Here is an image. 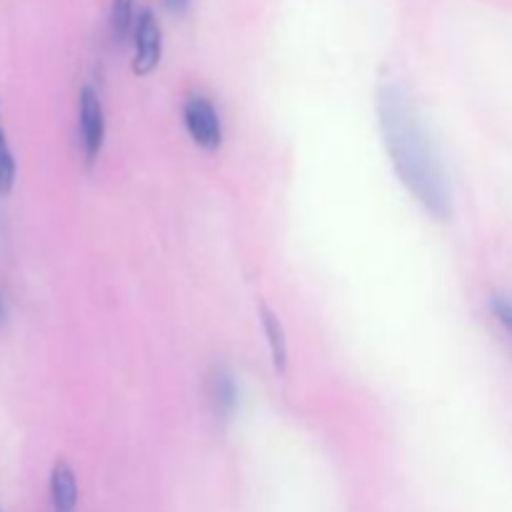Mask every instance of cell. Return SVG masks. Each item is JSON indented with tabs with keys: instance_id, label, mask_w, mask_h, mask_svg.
<instances>
[{
	"instance_id": "obj_1",
	"label": "cell",
	"mask_w": 512,
	"mask_h": 512,
	"mask_svg": "<svg viewBox=\"0 0 512 512\" xmlns=\"http://www.w3.org/2000/svg\"><path fill=\"white\" fill-rule=\"evenodd\" d=\"M375 110L385 150L400 183L435 220H448L453 215L448 173L410 98L398 85H383Z\"/></svg>"
},
{
	"instance_id": "obj_2",
	"label": "cell",
	"mask_w": 512,
	"mask_h": 512,
	"mask_svg": "<svg viewBox=\"0 0 512 512\" xmlns=\"http://www.w3.org/2000/svg\"><path fill=\"white\" fill-rule=\"evenodd\" d=\"M183 123L190 140L205 153H215L223 145V123H220L215 105L205 95H190L185 100Z\"/></svg>"
},
{
	"instance_id": "obj_3",
	"label": "cell",
	"mask_w": 512,
	"mask_h": 512,
	"mask_svg": "<svg viewBox=\"0 0 512 512\" xmlns=\"http://www.w3.org/2000/svg\"><path fill=\"white\" fill-rule=\"evenodd\" d=\"M163 55V30H160L158 18L150 8H140L135 15L133 25V68L135 75H150L160 63Z\"/></svg>"
},
{
	"instance_id": "obj_4",
	"label": "cell",
	"mask_w": 512,
	"mask_h": 512,
	"mask_svg": "<svg viewBox=\"0 0 512 512\" xmlns=\"http://www.w3.org/2000/svg\"><path fill=\"white\" fill-rule=\"evenodd\" d=\"M78 130L85 160L93 163L105 145V110L103 103H100V95L93 88H88V85L80 90Z\"/></svg>"
},
{
	"instance_id": "obj_5",
	"label": "cell",
	"mask_w": 512,
	"mask_h": 512,
	"mask_svg": "<svg viewBox=\"0 0 512 512\" xmlns=\"http://www.w3.org/2000/svg\"><path fill=\"white\" fill-rule=\"evenodd\" d=\"M50 505L53 512H75L78 508V480L68 460H55L50 470Z\"/></svg>"
},
{
	"instance_id": "obj_6",
	"label": "cell",
	"mask_w": 512,
	"mask_h": 512,
	"mask_svg": "<svg viewBox=\"0 0 512 512\" xmlns=\"http://www.w3.org/2000/svg\"><path fill=\"white\" fill-rule=\"evenodd\" d=\"M210 403H213V413L218 415L220 420H230L238 410V385H235V378L230 370L218 368L213 375H210Z\"/></svg>"
},
{
	"instance_id": "obj_7",
	"label": "cell",
	"mask_w": 512,
	"mask_h": 512,
	"mask_svg": "<svg viewBox=\"0 0 512 512\" xmlns=\"http://www.w3.org/2000/svg\"><path fill=\"white\" fill-rule=\"evenodd\" d=\"M258 313H260V323H263V333L265 338H268L273 368L278 370V373H285V370H288V338H285L283 323H280L278 315H275L265 303H260Z\"/></svg>"
},
{
	"instance_id": "obj_8",
	"label": "cell",
	"mask_w": 512,
	"mask_h": 512,
	"mask_svg": "<svg viewBox=\"0 0 512 512\" xmlns=\"http://www.w3.org/2000/svg\"><path fill=\"white\" fill-rule=\"evenodd\" d=\"M135 0H113L110 3V35L115 43H125L133 38L135 25Z\"/></svg>"
},
{
	"instance_id": "obj_9",
	"label": "cell",
	"mask_w": 512,
	"mask_h": 512,
	"mask_svg": "<svg viewBox=\"0 0 512 512\" xmlns=\"http://www.w3.org/2000/svg\"><path fill=\"white\" fill-rule=\"evenodd\" d=\"M15 158H13V150H10L8 143V135H5L3 128V120H0V195H8L15 185Z\"/></svg>"
},
{
	"instance_id": "obj_10",
	"label": "cell",
	"mask_w": 512,
	"mask_h": 512,
	"mask_svg": "<svg viewBox=\"0 0 512 512\" xmlns=\"http://www.w3.org/2000/svg\"><path fill=\"white\" fill-rule=\"evenodd\" d=\"M490 310H493L495 320L505 328V333L512 338V300L505 295H493L490 298Z\"/></svg>"
},
{
	"instance_id": "obj_11",
	"label": "cell",
	"mask_w": 512,
	"mask_h": 512,
	"mask_svg": "<svg viewBox=\"0 0 512 512\" xmlns=\"http://www.w3.org/2000/svg\"><path fill=\"white\" fill-rule=\"evenodd\" d=\"M163 3L168 5V8L173 10V13H183L185 5H188V0H163Z\"/></svg>"
},
{
	"instance_id": "obj_12",
	"label": "cell",
	"mask_w": 512,
	"mask_h": 512,
	"mask_svg": "<svg viewBox=\"0 0 512 512\" xmlns=\"http://www.w3.org/2000/svg\"><path fill=\"white\" fill-rule=\"evenodd\" d=\"M5 318V305H3V298H0V323H3Z\"/></svg>"
}]
</instances>
